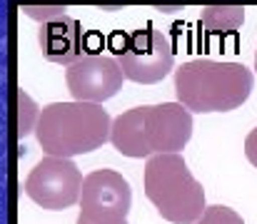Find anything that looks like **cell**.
<instances>
[{
	"mask_svg": "<svg viewBox=\"0 0 257 224\" xmlns=\"http://www.w3.org/2000/svg\"><path fill=\"white\" fill-rule=\"evenodd\" d=\"M192 137V115L180 102L143 105L112 120L110 142L125 157L177 154Z\"/></svg>",
	"mask_w": 257,
	"mask_h": 224,
	"instance_id": "6da1fadb",
	"label": "cell"
},
{
	"mask_svg": "<svg viewBox=\"0 0 257 224\" xmlns=\"http://www.w3.org/2000/svg\"><path fill=\"white\" fill-rule=\"evenodd\" d=\"M252 70L242 63L190 60L175 70V95L190 112H230L252 92Z\"/></svg>",
	"mask_w": 257,
	"mask_h": 224,
	"instance_id": "7a4b0ae2",
	"label": "cell"
},
{
	"mask_svg": "<svg viewBox=\"0 0 257 224\" xmlns=\"http://www.w3.org/2000/svg\"><path fill=\"white\" fill-rule=\"evenodd\" d=\"M112 120L95 102H53L43 107L35 137L48 157H75L102 147L110 140Z\"/></svg>",
	"mask_w": 257,
	"mask_h": 224,
	"instance_id": "3957f363",
	"label": "cell"
},
{
	"mask_svg": "<svg viewBox=\"0 0 257 224\" xmlns=\"http://www.w3.org/2000/svg\"><path fill=\"white\" fill-rule=\"evenodd\" d=\"M145 194L172 224H197L205 214V189L180 154H155L145 164Z\"/></svg>",
	"mask_w": 257,
	"mask_h": 224,
	"instance_id": "277c9868",
	"label": "cell"
},
{
	"mask_svg": "<svg viewBox=\"0 0 257 224\" xmlns=\"http://www.w3.org/2000/svg\"><path fill=\"white\" fill-rule=\"evenodd\" d=\"M115 60L125 80L153 85L170 75L175 65V53L163 30L145 25L122 38V43L115 48Z\"/></svg>",
	"mask_w": 257,
	"mask_h": 224,
	"instance_id": "5b68a950",
	"label": "cell"
},
{
	"mask_svg": "<svg viewBox=\"0 0 257 224\" xmlns=\"http://www.w3.org/2000/svg\"><path fill=\"white\" fill-rule=\"evenodd\" d=\"M83 174L73 159L43 157L25 179V194L43 209L58 212L80 202Z\"/></svg>",
	"mask_w": 257,
	"mask_h": 224,
	"instance_id": "8992f818",
	"label": "cell"
},
{
	"mask_svg": "<svg viewBox=\"0 0 257 224\" xmlns=\"http://www.w3.org/2000/svg\"><path fill=\"white\" fill-rule=\"evenodd\" d=\"M133 204L127 179L115 169H95L83 179L80 219L90 224H125Z\"/></svg>",
	"mask_w": 257,
	"mask_h": 224,
	"instance_id": "52a82bcc",
	"label": "cell"
},
{
	"mask_svg": "<svg viewBox=\"0 0 257 224\" xmlns=\"http://www.w3.org/2000/svg\"><path fill=\"white\" fill-rule=\"evenodd\" d=\"M125 75L115 58L107 55H83L75 65L65 70V82L70 95L78 102H95L110 100L122 87Z\"/></svg>",
	"mask_w": 257,
	"mask_h": 224,
	"instance_id": "ba28073f",
	"label": "cell"
},
{
	"mask_svg": "<svg viewBox=\"0 0 257 224\" xmlns=\"http://www.w3.org/2000/svg\"><path fill=\"white\" fill-rule=\"evenodd\" d=\"M38 43L45 60L70 68L83 58V25L70 15H60L40 25Z\"/></svg>",
	"mask_w": 257,
	"mask_h": 224,
	"instance_id": "9c48e42d",
	"label": "cell"
},
{
	"mask_svg": "<svg viewBox=\"0 0 257 224\" xmlns=\"http://www.w3.org/2000/svg\"><path fill=\"white\" fill-rule=\"evenodd\" d=\"M200 23L207 33L212 35H230L235 33L242 23H245V8H235V5H212V8H202Z\"/></svg>",
	"mask_w": 257,
	"mask_h": 224,
	"instance_id": "30bf717a",
	"label": "cell"
},
{
	"mask_svg": "<svg viewBox=\"0 0 257 224\" xmlns=\"http://www.w3.org/2000/svg\"><path fill=\"white\" fill-rule=\"evenodd\" d=\"M18 105H20V110H18V137H28L30 132H35L43 110L35 105V100L25 90H18Z\"/></svg>",
	"mask_w": 257,
	"mask_h": 224,
	"instance_id": "8fae6325",
	"label": "cell"
},
{
	"mask_svg": "<svg viewBox=\"0 0 257 224\" xmlns=\"http://www.w3.org/2000/svg\"><path fill=\"white\" fill-rule=\"evenodd\" d=\"M197 224H245V222H242V217L235 209H230L225 204H212V207L205 209V214L200 217Z\"/></svg>",
	"mask_w": 257,
	"mask_h": 224,
	"instance_id": "7c38bea8",
	"label": "cell"
},
{
	"mask_svg": "<svg viewBox=\"0 0 257 224\" xmlns=\"http://www.w3.org/2000/svg\"><path fill=\"white\" fill-rule=\"evenodd\" d=\"M23 13L28 18H35V20H43V23H50L60 15H65V8H38V5H25Z\"/></svg>",
	"mask_w": 257,
	"mask_h": 224,
	"instance_id": "4fadbf2b",
	"label": "cell"
},
{
	"mask_svg": "<svg viewBox=\"0 0 257 224\" xmlns=\"http://www.w3.org/2000/svg\"><path fill=\"white\" fill-rule=\"evenodd\" d=\"M245 154H247V159L257 167V127L247 135V140H245Z\"/></svg>",
	"mask_w": 257,
	"mask_h": 224,
	"instance_id": "5bb4252c",
	"label": "cell"
},
{
	"mask_svg": "<svg viewBox=\"0 0 257 224\" xmlns=\"http://www.w3.org/2000/svg\"><path fill=\"white\" fill-rule=\"evenodd\" d=\"M78 224H90V222H85V219H80V217H78ZM127 224V222H125Z\"/></svg>",
	"mask_w": 257,
	"mask_h": 224,
	"instance_id": "9a60e30c",
	"label": "cell"
},
{
	"mask_svg": "<svg viewBox=\"0 0 257 224\" xmlns=\"http://www.w3.org/2000/svg\"><path fill=\"white\" fill-rule=\"evenodd\" d=\"M255 73H257V50H255Z\"/></svg>",
	"mask_w": 257,
	"mask_h": 224,
	"instance_id": "2e32d148",
	"label": "cell"
}]
</instances>
